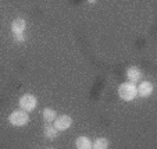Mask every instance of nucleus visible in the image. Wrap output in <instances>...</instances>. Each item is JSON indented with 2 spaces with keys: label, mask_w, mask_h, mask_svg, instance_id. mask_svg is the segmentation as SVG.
I'll use <instances>...</instances> for the list:
<instances>
[{
  "label": "nucleus",
  "mask_w": 157,
  "mask_h": 149,
  "mask_svg": "<svg viewBox=\"0 0 157 149\" xmlns=\"http://www.w3.org/2000/svg\"><path fill=\"white\" fill-rule=\"evenodd\" d=\"M118 95L122 100H133V99L138 96L136 92V87H135V82H124L118 87Z\"/></svg>",
  "instance_id": "nucleus-1"
},
{
  "label": "nucleus",
  "mask_w": 157,
  "mask_h": 149,
  "mask_svg": "<svg viewBox=\"0 0 157 149\" xmlns=\"http://www.w3.org/2000/svg\"><path fill=\"white\" fill-rule=\"evenodd\" d=\"M9 121L13 125H15V127H22V125H25L29 121V116H28V113L25 110H22V109H21V110H14L10 114Z\"/></svg>",
  "instance_id": "nucleus-2"
},
{
  "label": "nucleus",
  "mask_w": 157,
  "mask_h": 149,
  "mask_svg": "<svg viewBox=\"0 0 157 149\" xmlns=\"http://www.w3.org/2000/svg\"><path fill=\"white\" fill-rule=\"evenodd\" d=\"M18 103H20V108L22 109V110L31 112L38 106V99H36L33 95H31V93H25V95H22L20 98V102H18Z\"/></svg>",
  "instance_id": "nucleus-3"
},
{
  "label": "nucleus",
  "mask_w": 157,
  "mask_h": 149,
  "mask_svg": "<svg viewBox=\"0 0 157 149\" xmlns=\"http://www.w3.org/2000/svg\"><path fill=\"white\" fill-rule=\"evenodd\" d=\"M72 124V119L67 114H63L60 117H56L54 120V127H56L59 131H65V130H68Z\"/></svg>",
  "instance_id": "nucleus-4"
},
{
  "label": "nucleus",
  "mask_w": 157,
  "mask_h": 149,
  "mask_svg": "<svg viewBox=\"0 0 157 149\" xmlns=\"http://www.w3.org/2000/svg\"><path fill=\"white\" fill-rule=\"evenodd\" d=\"M136 92L139 96H142V98H147V96L151 95V92H153V84L150 82V81H143V82H140V85L136 88Z\"/></svg>",
  "instance_id": "nucleus-5"
},
{
  "label": "nucleus",
  "mask_w": 157,
  "mask_h": 149,
  "mask_svg": "<svg viewBox=\"0 0 157 149\" xmlns=\"http://www.w3.org/2000/svg\"><path fill=\"white\" fill-rule=\"evenodd\" d=\"M127 78L131 82H138L142 78V71L138 67H129L127 70Z\"/></svg>",
  "instance_id": "nucleus-6"
},
{
  "label": "nucleus",
  "mask_w": 157,
  "mask_h": 149,
  "mask_svg": "<svg viewBox=\"0 0 157 149\" xmlns=\"http://www.w3.org/2000/svg\"><path fill=\"white\" fill-rule=\"evenodd\" d=\"M25 28H27V21L24 18H15L11 24V31L13 33H17V32H24Z\"/></svg>",
  "instance_id": "nucleus-7"
},
{
  "label": "nucleus",
  "mask_w": 157,
  "mask_h": 149,
  "mask_svg": "<svg viewBox=\"0 0 157 149\" xmlns=\"http://www.w3.org/2000/svg\"><path fill=\"white\" fill-rule=\"evenodd\" d=\"M75 146L78 149H90L92 148V142L88 137H79L75 141Z\"/></svg>",
  "instance_id": "nucleus-8"
},
{
  "label": "nucleus",
  "mask_w": 157,
  "mask_h": 149,
  "mask_svg": "<svg viewBox=\"0 0 157 149\" xmlns=\"http://www.w3.org/2000/svg\"><path fill=\"white\" fill-rule=\"evenodd\" d=\"M42 117H43V120L46 123H52V121H54V120H56L57 114H56V112H54L53 109L46 108L43 112H42Z\"/></svg>",
  "instance_id": "nucleus-9"
},
{
  "label": "nucleus",
  "mask_w": 157,
  "mask_h": 149,
  "mask_svg": "<svg viewBox=\"0 0 157 149\" xmlns=\"http://www.w3.org/2000/svg\"><path fill=\"white\" fill-rule=\"evenodd\" d=\"M44 135H46V138H49V139H54V138H57V135H59V130H57L54 125H46V127H44Z\"/></svg>",
  "instance_id": "nucleus-10"
},
{
  "label": "nucleus",
  "mask_w": 157,
  "mask_h": 149,
  "mask_svg": "<svg viewBox=\"0 0 157 149\" xmlns=\"http://www.w3.org/2000/svg\"><path fill=\"white\" fill-rule=\"evenodd\" d=\"M92 148H95V149H107L109 148V141H107L106 138H98V139L92 143Z\"/></svg>",
  "instance_id": "nucleus-11"
},
{
  "label": "nucleus",
  "mask_w": 157,
  "mask_h": 149,
  "mask_svg": "<svg viewBox=\"0 0 157 149\" xmlns=\"http://www.w3.org/2000/svg\"><path fill=\"white\" fill-rule=\"evenodd\" d=\"M13 36H14L15 42H24L25 41V35L22 32H17V33H13Z\"/></svg>",
  "instance_id": "nucleus-12"
},
{
  "label": "nucleus",
  "mask_w": 157,
  "mask_h": 149,
  "mask_svg": "<svg viewBox=\"0 0 157 149\" xmlns=\"http://www.w3.org/2000/svg\"><path fill=\"white\" fill-rule=\"evenodd\" d=\"M88 2H89V3H95L96 0H88Z\"/></svg>",
  "instance_id": "nucleus-13"
}]
</instances>
